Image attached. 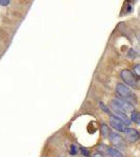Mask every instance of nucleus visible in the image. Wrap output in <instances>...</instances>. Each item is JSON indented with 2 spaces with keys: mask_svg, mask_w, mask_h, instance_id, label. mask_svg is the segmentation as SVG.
<instances>
[{
  "mask_svg": "<svg viewBox=\"0 0 140 157\" xmlns=\"http://www.w3.org/2000/svg\"><path fill=\"white\" fill-rule=\"evenodd\" d=\"M133 71L135 72V75H136L137 77H139V78H140V64L136 65V66H134Z\"/></svg>",
  "mask_w": 140,
  "mask_h": 157,
  "instance_id": "11",
  "label": "nucleus"
},
{
  "mask_svg": "<svg viewBox=\"0 0 140 157\" xmlns=\"http://www.w3.org/2000/svg\"><path fill=\"white\" fill-rule=\"evenodd\" d=\"M116 91L120 97H123V100H129V101H135V94L132 92V90L130 89L128 86L124 84H117L116 86Z\"/></svg>",
  "mask_w": 140,
  "mask_h": 157,
  "instance_id": "2",
  "label": "nucleus"
},
{
  "mask_svg": "<svg viewBox=\"0 0 140 157\" xmlns=\"http://www.w3.org/2000/svg\"><path fill=\"white\" fill-rule=\"evenodd\" d=\"M111 108H112V110L114 111V113H115V115H114V116L118 118V120H120L124 124V125L127 126V125H130V124H131V121L129 120V117L127 116V114L123 112V110H120V109L117 107V106H115L114 104H112V103H111Z\"/></svg>",
  "mask_w": 140,
  "mask_h": 157,
  "instance_id": "4",
  "label": "nucleus"
},
{
  "mask_svg": "<svg viewBox=\"0 0 140 157\" xmlns=\"http://www.w3.org/2000/svg\"><path fill=\"white\" fill-rule=\"evenodd\" d=\"M9 4V0H0V6H7Z\"/></svg>",
  "mask_w": 140,
  "mask_h": 157,
  "instance_id": "14",
  "label": "nucleus"
},
{
  "mask_svg": "<svg viewBox=\"0 0 140 157\" xmlns=\"http://www.w3.org/2000/svg\"><path fill=\"white\" fill-rule=\"evenodd\" d=\"M110 125L113 129H115L117 131H120V132H126L127 130V126L114 115L110 116Z\"/></svg>",
  "mask_w": 140,
  "mask_h": 157,
  "instance_id": "6",
  "label": "nucleus"
},
{
  "mask_svg": "<svg viewBox=\"0 0 140 157\" xmlns=\"http://www.w3.org/2000/svg\"><path fill=\"white\" fill-rule=\"evenodd\" d=\"M120 77L123 80V82L126 83L127 85H129L130 87H132V88L137 87V80H136V78L134 77L132 71H130L128 69H124L121 71Z\"/></svg>",
  "mask_w": 140,
  "mask_h": 157,
  "instance_id": "3",
  "label": "nucleus"
},
{
  "mask_svg": "<svg viewBox=\"0 0 140 157\" xmlns=\"http://www.w3.org/2000/svg\"><path fill=\"white\" fill-rule=\"evenodd\" d=\"M81 151H82L83 155L85 156V157H89V156H90V155H89V151L86 150L85 148H82V149H81Z\"/></svg>",
  "mask_w": 140,
  "mask_h": 157,
  "instance_id": "13",
  "label": "nucleus"
},
{
  "mask_svg": "<svg viewBox=\"0 0 140 157\" xmlns=\"http://www.w3.org/2000/svg\"><path fill=\"white\" fill-rule=\"evenodd\" d=\"M92 157H104L103 154H100V153H94Z\"/></svg>",
  "mask_w": 140,
  "mask_h": 157,
  "instance_id": "16",
  "label": "nucleus"
},
{
  "mask_svg": "<svg viewBox=\"0 0 140 157\" xmlns=\"http://www.w3.org/2000/svg\"><path fill=\"white\" fill-rule=\"evenodd\" d=\"M70 153L72 154V155H75V154H76V147L75 146H71Z\"/></svg>",
  "mask_w": 140,
  "mask_h": 157,
  "instance_id": "15",
  "label": "nucleus"
},
{
  "mask_svg": "<svg viewBox=\"0 0 140 157\" xmlns=\"http://www.w3.org/2000/svg\"><path fill=\"white\" fill-rule=\"evenodd\" d=\"M124 133H126V138L129 143H135V141L138 140L140 137V135H139V133L137 132V130H135L133 128H127V130Z\"/></svg>",
  "mask_w": 140,
  "mask_h": 157,
  "instance_id": "7",
  "label": "nucleus"
},
{
  "mask_svg": "<svg viewBox=\"0 0 140 157\" xmlns=\"http://www.w3.org/2000/svg\"><path fill=\"white\" fill-rule=\"evenodd\" d=\"M101 130H103V134H104V136H105V137H106L107 135H108V134L110 135V132H109V129H108V127H107L106 125H103V126H101Z\"/></svg>",
  "mask_w": 140,
  "mask_h": 157,
  "instance_id": "10",
  "label": "nucleus"
},
{
  "mask_svg": "<svg viewBox=\"0 0 140 157\" xmlns=\"http://www.w3.org/2000/svg\"><path fill=\"white\" fill-rule=\"evenodd\" d=\"M109 137H110V141L114 147H117V148H124L126 147V141H124L123 136H120L119 134L110 133Z\"/></svg>",
  "mask_w": 140,
  "mask_h": 157,
  "instance_id": "5",
  "label": "nucleus"
},
{
  "mask_svg": "<svg viewBox=\"0 0 140 157\" xmlns=\"http://www.w3.org/2000/svg\"><path fill=\"white\" fill-rule=\"evenodd\" d=\"M105 154L108 157H123L121 152H119L118 150H116L114 148H106Z\"/></svg>",
  "mask_w": 140,
  "mask_h": 157,
  "instance_id": "8",
  "label": "nucleus"
},
{
  "mask_svg": "<svg viewBox=\"0 0 140 157\" xmlns=\"http://www.w3.org/2000/svg\"><path fill=\"white\" fill-rule=\"evenodd\" d=\"M131 121H134L135 124H137L138 126H140V112H132V115H131Z\"/></svg>",
  "mask_w": 140,
  "mask_h": 157,
  "instance_id": "9",
  "label": "nucleus"
},
{
  "mask_svg": "<svg viewBox=\"0 0 140 157\" xmlns=\"http://www.w3.org/2000/svg\"><path fill=\"white\" fill-rule=\"evenodd\" d=\"M99 106H100L101 110H104V111H105V112H106V113H110V111H109V109H108V108H107V107H106V106H105V105H104V104H103V103H100V104H99Z\"/></svg>",
  "mask_w": 140,
  "mask_h": 157,
  "instance_id": "12",
  "label": "nucleus"
},
{
  "mask_svg": "<svg viewBox=\"0 0 140 157\" xmlns=\"http://www.w3.org/2000/svg\"><path fill=\"white\" fill-rule=\"evenodd\" d=\"M112 104H114L115 106H117L120 110H123V112L127 113H132L135 111L134 106L132 105L131 103L128 102L126 100H123V98H114V100L111 101Z\"/></svg>",
  "mask_w": 140,
  "mask_h": 157,
  "instance_id": "1",
  "label": "nucleus"
}]
</instances>
